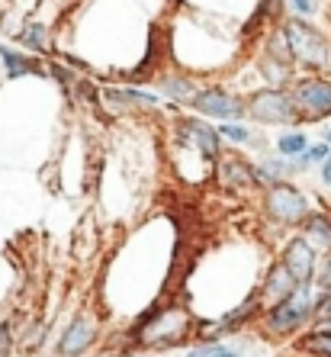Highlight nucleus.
I'll return each mask as SVG.
<instances>
[{
    "instance_id": "1",
    "label": "nucleus",
    "mask_w": 331,
    "mask_h": 357,
    "mask_svg": "<svg viewBox=\"0 0 331 357\" xmlns=\"http://www.w3.org/2000/svg\"><path fill=\"white\" fill-rule=\"evenodd\" d=\"M193 309L183 299H157L155 306L141 309L129 325V344L141 351H174L197 341Z\"/></svg>"
},
{
    "instance_id": "2",
    "label": "nucleus",
    "mask_w": 331,
    "mask_h": 357,
    "mask_svg": "<svg viewBox=\"0 0 331 357\" xmlns=\"http://www.w3.org/2000/svg\"><path fill=\"white\" fill-rule=\"evenodd\" d=\"M318 299H322V290L315 283H299L296 293H290L286 299L273 303V306H267L261 312L257 328L264 332V338H293L299 328L315 322Z\"/></svg>"
},
{
    "instance_id": "3",
    "label": "nucleus",
    "mask_w": 331,
    "mask_h": 357,
    "mask_svg": "<svg viewBox=\"0 0 331 357\" xmlns=\"http://www.w3.org/2000/svg\"><path fill=\"white\" fill-rule=\"evenodd\" d=\"M164 123H167V139L190 145L193 151H199V155L206 161H213V165L222 158V151L229 149L222 132H219V126L203 119V116H197L193 109H174Z\"/></svg>"
},
{
    "instance_id": "4",
    "label": "nucleus",
    "mask_w": 331,
    "mask_h": 357,
    "mask_svg": "<svg viewBox=\"0 0 331 357\" xmlns=\"http://www.w3.org/2000/svg\"><path fill=\"white\" fill-rule=\"evenodd\" d=\"M248 97V123L257 129H283V126H302L290 87H254Z\"/></svg>"
},
{
    "instance_id": "5",
    "label": "nucleus",
    "mask_w": 331,
    "mask_h": 357,
    "mask_svg": "<svg viewBox=\"0 0 331 357\" xmlns=\"http://www.w3.org/2000/svg\"><path fill=\"white\" fill-rule=\"evenodd\" d=\"M280 26L286 39H290L296 68H302L309 75H318V71L331 68V45L318 26H312L306 17H286Z\"/></svg>"
},
{
    "instance_id": "6",
    "label": "nucleus",
    "mask_w": 331,
    "mask_h": 357,
    "mask_svg": "<svg viewBox=\"0 0 331 357\" xmlns=\"http://www.w3.org/2000/svg\"><path fill=\"white\" fill-rule=\"evenodd\" d=\"M309 213H312L309 197L293 181L270 183L261 190V216L277 229H299L309 219Z\"/></svg>"
},
{
    "instance_id": "7",
    "label": "nucleus",
    "mask_w": 331,
    "mask_h": 357,
    "mask_svg": "<svg viewBox=\"0 0 331 357\" xmlns=\"http://www.w3.org/2000/svg\"><path fill=\"white\" fill-rule=\"evenodd\" d=\"M190 109L209 123H248V97L241 91H232L229 84L206 81L199 84Z\"/></svg>"
},
{
    "instance_id": "8",
    "label": "nucleus",
    "mask_w": 331,
    "mask_h": 357,
    "mask_svg": "<svg viewBox=\"0 0 331 357\" xmlns=\"http://www.w3.org/2000/svg\"><path fill=\"white\" fill-rule=\"evenodd\" d=\"M213 183L229 197H251V193L264 190L261 174H257V161L245 149L222 151V158L213 165Z\"/></svg>"
},
{
    "instance_id": "9",
    "label": "nucleus",
    "mask_w": 331,
    "mask_h": 357,
    "mask_svg": "<svg viewBox=\"0 0 331 357\" xmlns=\"http://www.w3.org/2000/svg\"><path fill=\"white\" fill-rule=\"evenodd\" d=\"M290 93L296 100L299 119L306 123H325L331 119V81L322 75H296L290 84Z\"/></svg>"
},
{
    "instance_id": "10",
    "label": "nucleus",
    "mask_w": 331,
    "mask_h": 357,
    "mask_svg": "<svg viewBox=\"0 0 331 357\" xmlns=\"http://www.w3.org/2000/svg\"><path fill=\"white\" fill-rule=\"evenodd\" d=\"M100 341V319L93 309H81L71 316V322L61 328V335L52 344L55 357H87Z\"/></svg>"
},
{
    "instance_id": "11",
    "label": "nucleus",
    "mask_w": 331,
    "mask_h": 357,
    "mask_svg": "<svg viewBox=\"0 0 331 357\" xmlns=\"http://www.w3.org/2000/svg\"><path fill=\"white\" fill-rule=\"evenodd\" d=\"M151 91H157L164 97V103L171 109H190L193 97H197L199 84L190 71H183V68H155V75L148 81Z\"/></svg>"
},
{
    "instance_id": "12",
    "label": "nucleus",
    "mask_w": 331,
    "mask_h": 357,
    "mask_svg": "<svg viewBox=\"0 0 331 357\" xmlns=\"http://www.w3.org/2000/svg\"><path fill=\"white\" fill-rule=\"evenodd\" d=\"M277 258L290 267V274L296 277L299 283H315V274H318V264H322V255L306 241V235H290L277 248Z\"/></svg>"
},
{
    "instance_id": "13",
    "label": "nucleus",
    "mask_w": 331,
    "mask_h": 357,
    "mask_svg": "<svg viewBox=\"0 0 331 357\" xmlns=\"http://www.w3.org/2000/svg\"><path fill=\"white\" fill-rule=\"evenodd\" d=\"M167 158L177 167V177H183L180 183H206L213 181V161H206L199 151H193L183 142L167 139Z\"/></svg>"
},
{
    "instance_id": "14",
    "label": "nucleus",
    "mask_w": 331,
    "mask_h": 357,
    "mask_svg": "<svg viewBox=\"0 0 331 357\" xmlns=\"http://www.w3.org/2000/svg\"><path fill=\"white\" fill-rule=\"evenodd\" d=\"M299 280L290 274V267L283 264L277 255L270 258V264L261 271V283H257V293H261V299H264V309L273 306V303H280V299H286L290 293H296Z\"/></svg>"
},
{
    "instance_id": "15",
    "label": "nucleus",
    "mask_w": 331,
    "mask_h": 357,
    "mask_svg": "<svg viewBox=\"0 0 331 357\" xmlns=\"http://www.w3.org/2000/svg\"><path fill=\"white\" fill-rule=\"evenodd\" d=\"M254 161H257V174H261V183H264V187L280 183V181H293V177L309 171V165L302 158H286V155H277L273 149L261 151Z\"/></svg>"
},
{
    "instance_id": "16",
    "label": "nucleus",
    "mask_w": 331,
    "mask_h": 357,
    "mask_svg": "<svg viewBox=\"0 0 331 357\" xmlns=\"http://www.w3.org/2000/svg\"><path fill=\"white\" fill-rule=\"evenodd\" d=\"M10 39H13V45L23 52H29V55H39V59H52L55 52H52V29L42 20H26V23H20V29H13L10 33Z\"/></svg>"
},
{
    "instance_id": "17",
    "label": "nucleus",
    "mask_w": 331,
    "mask_h": 357,
    "mask_svg": "<svg viewBox=\"0 0 331 357\" xmlns=\"http://www.w3.org/2000/svg\"><path fill=\"white\" fill-rule=\"evenodd\" d=\"M299 235H306V241L318 251V255H328L331 251V216L312 209L306 222L299 225Z\"/></svg>"
},
{
    "instance_id": "18",
    "label": "nucleus",
    "mask_w": 331,
    "mask_h": 357,
    "mask_svg": "<svg viewBox=\"0 0 331 357\" xmlns=\"http://www.w3.org/2000/svg\"><path fill=\"white\" fill-rule=\"evenodd\" d=\"M299 351H306L312 357H331V325H312L299 338Z\"/></svg>"
},
{
    "instance_id": "19",
    "label": "nucleus",
    "mask_w": 331,
    "mask_h": 357,
    "mask_svg": "<svg viewBox=\"0 0 331 357\" xmlns=\"http://www.w3.org/2000/svg\"><path fill=\"white\" fill-rule=\"evenodd\" d=\"M309 145H312V142H309V135L302 132V129H290V132H280L273 139V151H277V155H286V158H299Z\"/></svg>"
},
{
    "instance_id": "20",
    "label": "nucleus",
    "mask_w": 331,
    "mask_h": 357,
    "mask_svg": "<svg viewBox=\"0 0 331 357\" xmlns=\"http://www.w3.org/2000/svg\"><path fill=\"white\" fill-rule=\"evenodd\" d=\"M183 357H245V348H241V344L215 341V344H193Z\"/></svg>"
},
{
    "instance_id": "21",
    "label": "nucleus",
    "mask_w": 331,
    "mask_h": 357,
    "mask_svg": "<svg viewBox=\"0 0 331 357\" xmlns=\"http://www.w3.org/2000/svg\"><path fill=\"white\" fill-rule=\"evenodd\" d=\"M17 348V325L13 319H0V357H10Z\"/></svg>"
},
{
    "instance_id": "22",
    "label": "nucleus",
    "mask_w": 331,
    "mask_h": 357,
    "mask_svg": "<svg viewBox=\"0 0 331 357\" xmlns=\"http://www.w3.org/2000/svg\"><path fill=\"white\" fill-rule=\"evenodd\" d=\"M328 155H331V145H328V142H312V145H309V149L302 151L299 158H302L309 167H312V165H322Z\"/></svg>"
},
{
    "instance_id": "23",
    "label": "nucleus",
    "mask_w": 331,
    "mask_h": 357,
    "mask_svg": "<svg viewBox=\"0 0 331 357\" xmlns=\"http://www.w3.org/2000/svg\"><path fill=\"white\" fill-rule=\"evenodd\" d=\"M315 287L325 293H331V251L322 255V264H318V274H315Z\"/></svg>"
},
{
    "instance_id": "24",
    "label": "nucleus",
    "mask_w": 331,
    "mask_h": 357,
    "mask_svg": "<svg viewBox=\"0 0 331 357\" xmlns=\"http://www.w3.org/2000/svg\"><path fill=\"white\" fill-rule=\"evenodd\" d=\"M293 10H296V17H309L315 10V0H286Z\"/></svg>"
},
{
    "instance_id": "25",
    "label": "nucleus",
    "mask_w": 331,
    "mask_h": 357,
    "mask_svg": "<svg viewBox=\"0 0 331 357\" xmlns=\"http://www.w3.org/2000/svg\"><path fill=\"white\" fill-rule=\"evenodd\" d=\"M318 167H322V183H325V187H331V155Z\"/></svg>"
},
{
    "instance_id": "26",
    "label": "nucleus",
    "mask_w": 331,
    "mask_h": 357,
    "mask_svg": "<svg viewBox=\"0 0 331 357\" xmlns=\"http://www.w3.org/2000/svg\"><path fill=\"white\" fill-rule=\"evenodd\" d=\"M322 142H328V145H331V126H328V129H322Z\"/></svg>"
},
{
    "instance_id": "27",
    "label": "nucleus",
    "mask_w": 331,
    "mask_h": 357,
    "mask_svg": "<svg viewBox=\"0 0 331 357\" xmlns=\"http://www.w3.org/2000/svg\"><path fill=\"white\" fill-rule=\"evenodd\" d=\"M3 20H7V10H3V3H0V29H3Z\"/></svg>"
},
{
    "instance_id": "28",
    "label": "nucleus",
    "mask_w": 331,
    "mask_h": 357,
    "mask_svg": "<svg viewBox=\"0 0 331 357\" xmlns=\"http://www.w3.org/2000/svg\"><path fill=\"white\" fill-rule=\"evenodd\" d=\"M129 357H148V354H129Z\"/></svg>"
}]
</instances>
